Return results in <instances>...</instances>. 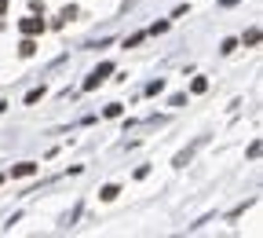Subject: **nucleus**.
I'll use <instances>...</instances> for the list:
<instances>
[{
	"label": "nucleus",
	"instance_id": "obj_1",
	"mask_svg": "<svg viewBox=\"0 0 263 238\" xmlns=\"http://www.w3.org/2000/svg\"><path fill=\"white\" fill-rule=\"evenodd\" d=\"M110 73H114V62H99V66H95V70H91V73H88V81H84V92H91V88H99V84H102V81H106V77H110Z\"/></svg>",
	"mask_w": 263,
	"mask_h": 238
},
{
	"label": "nucleus",
	"instance_id": "obj_2",
	"mask_svg": "<svg viewBox=\"0 0 263 238\" xmlns=\"http://www.w3.org/2000/svg\"><path fill=\"white\" fill-rule=\"evenodd\" d=\"M18 30H22L26 37H37V33H44V18L30 15V18H22V22H18Z\"/></svg>",
	"mask_w": 263,
	"mask_h": 238
},
{
	"label": "nucleus",
	"instance_id": "obj_3",
	"mask_svg": "<svg viewBox=\"0 0 263 238\" xmlns=\"http://www.w3.org/2000/svg\"><path fill=\"white\" fill-rule=\"evenodd\" d=\"M33 173H37L33 161H18V165H11V176H18V179H22V176H33Z\"/></svg>",
	"mask_w": 263,
	"mask_h": 238
},
{
	"label": "nucleus",
	"instance_id": "obj_4",
	"mask_svg": "<svg viewBox=\"0 0 263 238\" xmlns=\"http://www.w3.org/2000/svg\"><path fill=\"white\" fill-rule=\"evenodd\" d=\"M37 52V44H33V37H26L22 44H18V55H22V59H30V55Z\"/></svg>",
	"mask_w": 263,
	"mask_h": 238
},
{
	"label": "nucleus",
	"instance_id": "obj_5",
	"mask_svg": "<svg viewBox=\"0 0 263 238\" xmlns=\"http://www.w3.org/2000/svg\"><path fill=\"white\" fill-rule=\"evenodd\" d=\"M117 194H121V190H117V183H106V187H102V202H114Z\"/></svg>",
	"mask_w": 263,
	"mask_h": 238
},
{
	"label": "nucleus",
	"instance_id": "obj_6",
	"mask_svg": "<svg viewBox=\"0 0 263 238\" xmlns=\"http://www.w3.org/2000/svg\"><path fill=\"white\" fill-rule=\"evenodd\" d=\"M102 114H106V118H121V114H125V107H121V103H110Z\"/></svg>",
	"mask_w": 263,
	"mask_h": 238
},
{
	"label": "nucleus",
	"instance_id": "obj_7",
	"mask_svg": "<svg viewBox=\"0 0 263 238\" xmlns=\"http://www.w3.org/2000/svg\"><path fill=\"white\" fill-rule=\"evenodd\" d=\"M161 88H165V81H161V77H157V81H150V84H146V95H157V92H161Z\"/></svg>",
	"mask_w": 263,
	"mask_h": 238
},
{
	"label": "nucleus",
	"instance_id": "obj_8",
	"mask_svg": "<svg viewBox=\"0 0 263 238\" xmlns=\"http://www.w3.org/2000/svg\"><path fill=\"white\" fill-rule=\"evenodd\" d=\"M205 88H209V81H205V77H194V84H190V92H197V95H201Z\"/></svg>",
	"mask_w": 263,
	"mask_h": 238
},
{
	"label": "nucleus",
	"instance_id": "obj_9",
	"mask_svg": "<svg viewBox=\"0 0 263 238\" xmlns=\"http://www.w3.org/2000/svg\"><path fill=\"white\" fill-rule=\"evenodd\" d=\"M245 44H260V30H256V26H252V30L245 33Z\"/></svg>",
	"mask_w": 263,
	"mask_h": 238
},
{
	"label": "nucleus",
	"instance_id": "obj_10",
	"mask_svg": "<svg viewBox=\"0 0 263 238\" xmlns=\"http://www.w3.org/2000/svg\"><path fill=\"white\" fill-rule=\"evenodd\" d=\"M7 11V0H0V15H4Z\"/></svg>",
	"mask_w": 263,
	"mask_h": 238
},
{
	"label": "nucleus",
	"instance_id": "obj_11",
	"mask_svg": "<svg viewBox=\"0 0 263 238\" xmlns=\"http://www.w3.org/2000/svg\"><path fill=\"white\" fill-rule=\"evenodd\" d=\"M0 183H4V176H0Z\"/></svg>",
	"mask_w": 263,
	"mask_h": 238
}]
</instances>
